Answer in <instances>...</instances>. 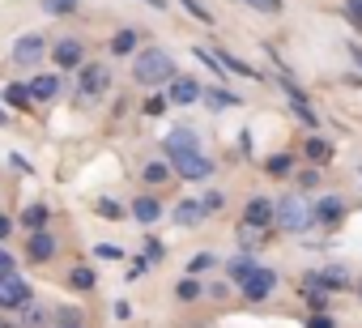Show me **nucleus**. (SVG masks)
Masks as SVG:
<instances>
[{
	"label": "nucleus",
	"mask_w": 362,
	"mask_h": 328,
	"mask_svg": "<svg viewBox=\"0 0 362 328\" xmlns=\"http://www.w3.org/2000/svg\"><path fill=\"white\" fill-rule=\"evenodd\" d=\"M201 218H205V201H179V209H175L179 226H197Z\"/></svg>",
	"instance_id": "dca6fc26"
},
{
	"label": "nucleus",
	"mask_w": 362,
	"mask_h": 328,
	"mask_svg": "<svg viewBox=\"0 0 362 328\" xmlns=\"http://www.w3.org/2000/svg\"><path fill=\"white\" fill-rule=\"evenodd\" d=\"M175 77H179V73H175V60H170V52H162V47L141 52L136 64H132V81H141V86H166V81H175Z\"/></svg>",
	"instance_id": "f257e3e1"
},
{
	"label": "nucleus",
	"mask_w": 362,
	"mask_h": 328,
	"mask_svg": "<svg viewBox=\"0 0 362 328\" xmlns=\"http://www.w3.org/2000/svg\"><path fill=\"white\" fill-rule=\"evenodd\" d=\"M273 218H277V205L273 201H264V197H252L247 201V209H243V222H252V226H273Z\"/></svg>",
	"instance_id": "6e6552de"
},
{
	"label": "nucleus",
	"mask_w": 362,
	"mask_h": 328,
	"mask_svg": "<svg viewBox=\"0 0 362 328\" xmlns=\"http://www.w3.org/2000/svg\"><path fill=\"white\" fill-rule=\"evenodd\" d=\"M56 320H60V324H64V328H77V320H81V311H73V307H69V311H60V315H56Z\"/></svg>",
	"instance_id": "58836bf2"
},
{
	"label": "nucleus",
	"mask_w": 362,
	"mask_h": 328,
	"mask_svg": "<svg viewBox=\"0 0 362 328\" xmlns=\"http://www.w3.org/2000/svg\"><path fill=\"white\" fill-rule=\"evenodd\" d=\"M0 328H18V324H9V320H5V315H0Z\"/></svg>",
	"instance_id": "c03bdc74"
},
{
	"label": "nucleus",
	"mask_w": 362,
	"mask_h": 328,
	"mask_svg": "<svg viewBox=\"0 0 362 328\" xmlns=\"http://www.w3.org/2000/svg\"><path fill=\"white\" fill-rule=\"evenodd\" d=\"M52 56H56V69H81L86 64V47L77 39H56Z\"/></svg>",
	"instance_id": "0eeeda50"
},
{
	"label": "nucleus",
	"mask_w": 362,
	"mask_h": 328,
	"mask_svg": "<svg viewBox=\"0 0 362 328\" xmlns=\"http://www.w3.org/2000/svg\"><path fill=\"white\" fill-rule=\"evenodd\" d=\"M239 243H243V252H256V247L264 243V226H252V222H243V226H239Z\"/></svg>",
	"instance_id": "412c9836"
},
{
	"label": "nucleus",
	"mask_w": 362,
	"mask_h": 328,
	"mask_svg": "<svg viewBox=\"0 0 362 328\" xmlns=\"http://www.w3.org/2000/svg\"><path fill=\"white\" fill-rule=\"evenodd\" d=\"M179 5H184V9H188V13H192L197 22H205V26H214V13H209V9L201 5V0H179Z\"/></svg>",
	"instance_id": "cd10ccee"
},
{
	"label": "nucleus",
	"mask_w": 362,
	"mask_h": 328,
	"mask_svg": "<svg viewBox=\"0 0 362 328\" xmlns=\"http://www.w3.org/2000/svg\"><path fill=\"white\" fill-rule=\"evenodd\" d=\"M9 226H13V222H9L5 213H0V239H5V235H9Z\"/></svg>",
	"instance_id": "79ce46f5"
},
{
	"label": "nucleus",
	"mask_w": 362,
	"mask_h": 328,
	"mask_svg": "<svg viewBox=\"0 0 362 328\" xmlns=\"http://www.w3.org/2000/svg\"><path fill=\"white\" fill-rule=\"evenodd\" d=\"M56 94H60V77H56V73H43V77L30 81V98H35V102H52Z\"/></svg>",
	"instance_id": "ddd939ff"
},
{
	"label": "nucleus",
	"mask_w": 362,
	"mask_h": 328,
	"mask_svg": "<svg viewBox=\"0 0 362 328\" xmlns=\"http://www.w3.org/2000/svg\"><path fill=\"white\" fill-rule=\"evenodd\" d=\"M162 256H166V247H162L158 239H145V260H149V264H158Z\"/></svg>",
	"instance_id": "7c9ffc66"
},
{
	"label": "nucleus",
	"mask_w": 362,
	"mask_h": 328,
	"mask_svg": "<svg viewBox=\"0 0 362 328\" xmlns=\"http://www.w3.org/2000/svg\"><path fill=\"white\" fill-rule=\"evenodd\" d=\"M26 303H30V286L18 273L0 277V307H26Z\"/></svg>",
	"instance_id": "20e7f679"
},
{
	"label": "nucleus",
	"mask_w": 362,
	"mask_h": 328,
	"mask_svg": "<svg viewBox=\"0 0 362 328\" xmlns=\"http://www.w3.org/2000/svg\"><path fill=\"white\" fill-rule=\"evenodd\" d=\"M166 162H170V171H175L179 180H192V184H205V180L214 175V162H209L201 149H170Z\"/></svg>",
	"instance_id": "f03ea898"
},
{
	"label": "nucleus",
	"mask_w": 362,
	"mask_h": 328,
	"mask_svg": "<svg viewBox=\"0 0 362 328\" xmlns=\"http://www.w3.org/2000/svg\"><path fill=\"white\" fill-rule=\"evenodd\" d=\"M111 52H115V56H128V52H136V30H115V39H111Z\"/></svg>",
	"instance_id": "5701e85b"
},
{
	"label": "nucleus",
	"mask_w": 362,
	"mask_h": 328,
	"mask_svg": "<svg viewBox=\"0 0 362 328\" xmlns=\"http://www.w3.org/2000/svg\"><path fill=\"white\" fill-rule=\"evenodd\" d=\"M26 256H30L35 264H43V260H52V256H56V239H52L47 230H35V235L26 239Z\"/></svg>",
	"instance_id": "9b49d317"
},
{
	"label": "nucleus",
	"mask_w": 362,
	"mask_h": 328,
	"mask_svg": "<svg viewBox=\"0 0 362 328\" xmlns=\"http://www.w3.org/2000/svg\"><path fill=\"white\" fill-rule=\"evenodd\" d=\"M145 184H153V188H162V184H170V162L166 158H153L149 167H145V175H141Z\"/></svg>",
	"instance_id": "6ab92c4d"
},
{
	"label": "nucleus",
	"mask_w": 362,
	"mask_h": 328,
	"mask_svg": "<svg viewBox=\"0 0 362 328\" xmlns=\"http://www.w3.org/2000/svg\"><path fill=\"white\" fill-rule=\"evenodd\" d=\"M132 218L145 222V226H153V222L162 218V205H158L153 197H136V201H132Z\"/></svg>",
	"instance_id": "2eb2a0df"
},
{
	"label": "nucleus",
	"mask_w": 362,
	"mask_h": 328,
	"mask_svg": "<svg viewBox=\"0 0 362 328\" xmlns=\"http://www.w3.org/2000/svg\"><path fill=\"white\" fill-rule=\"evenodd\" d=\"M94 213H98V218H107V222H124V205H115V201H107V197L94 205Z\"/></svg>",
	"instance_id": "bb28decb"
},
{
	"label": "nucleus",
	"mask_w": 362,
	"mask_h": 328,
	"mask_svg": "<svg viewBox=\"0 0 362 328\" xmlns=\"http://www.w3.org/2000/svg\"><path fill=\"white\" fill-rule=\"evenodd\" d=\"M214 56H218V64H222V69H230V73H239V77H252V81H260V77H264L260 69H252V64H243V60H239V56H230L226 47H218Z\"/></svg>",
	"instance_id": "4468645a"
},
{
	"label": "nucleus",
	"mask_w": 362,
	"mask_h": 328,
	"mask_svg": "<svg viewBox=\"0 0 362 328\" xmlns=\"http://www.w3.org/2000/svg\"><path fill=\"white\" fill-rule=\"evenodd\" d=\"M5 98H9V107H18V111H26L35 98H30V86H22V81H13L9 90H5Z\"/></svg>",
	"instance_id": "4be33fe9"
},
{
	"label": "nucleus",
	"mask_w": 362,
	"mask_h": 328,
	"mask_svg": "<svg viewBox=\"0 0 362 328\" xmlns=\"http://www.w3.org/2000/svg\"><path fill=\"white\" fill-rule=\"evenodd\" d=\"M264 171H269V175H290V171H294V158H290V153H273V158L264 162Z\"/></svg>",
	"instance_id": "393cba45"
},
{
	"label": "nucleus",
	"mask_w": 362,
	"mask_h": 328,
	"mask_svg": "<svg viewBox=\"0 0 362 328\" xmlns=\"http://www.w3.org/2000/svg\"><path fill=\"white\" fill-rule=\"evenodd\" d=\"M345 18H349L354 26H362V0H349V5H345Z\"/></svg>",
	"instance_id": "f704fd0d"
},
{
	"label": "nucleus",
	"mask_w": 362,
	"mask_h": 328,
	"mask_svg": "<svg viewBox=\"0 0 362 328\" xmlns=\"http://www.w3.org/2000/svg\"><path fill=\"white\" fill-rule=\"evenodd\" d=\"M243 5H252L260 13H281V0H243Z\"/></svg>",
	"instance_id": "72a5a7b5"
},
{
	"label": "nucleus",
	"mask_w": 362,
	"mask_h": 328,
	"mask_svg": "<svg viewBox=\"0 0 362 328\" xmlns=\"http://www.w3.org/2000/svg\"><path fill=\"white\" fill-rule=\"evenodd\" d=\"M47 218H52V213H47V205H30V209L22 213V222H26L30 230H43V226H47Z\"/></svg>",
	"instance_id": "a878e982"
},
{
	"label": "nucleus",
	"mask_w": 362,
	"mask_h": 328,
	"mask_svg": "<svg viewBox=\"0 0 362 328\" xmlns=\"http://www.w3.org/2000/svg\"><path fill=\"white\" fill-rule=\"evenodd\" d=\"M303 153H307V162H315V167H320V162L332 158V145H328L324 136H307V141H303Z\"/></svg>",
	"instance_id": "f3484780"
},
{
	"label": "nucleus",
	"mask_w": 362,
	"mask_h": 328,
	"mask_svg": "<svg viewBox=\"0 0 362 328\" xmlns=\"http://www.w3.org/2000/svg\"><path fill=\"white\" fill-rule=\"evenodd\" d=\"M214 111H222V107H239V94H230V90H209V94H201Z\"/></svg>",
	"instance_id": "b1692460"
},
{
	"label": "nucleus",
	"mask_w": 362,
	"mask_h": 328,
	"mask_svg": "<svg viewBox=\"0 0 362 328\" xmlns=\"http://www.w3.org/2000/svg\"><path fill=\"white\" fill-rule=\"evenodd\" d=\"M26 324H30V328H43V324H47V311H43V307H30V303H26Z\"/></svg>",
	"instance_id": "473e14b6"
},
{
	"label": "nucleus",
	"mask_w": 362,
	"mask_h": 328,
	"mask_svg": "<svg viewBox=\"0 0 362 328\" xmlns=\"http://www.w3.org/2000/svg\"><path fill=\"white\" fill-rule=\"evenodd\" d=\"M341 218H345V201L341 197H324L315 205V222L320 226H341Z\"/></svg>",
	"instance_id": "f8f14e48"
},
{
	"label": "nucleus",
	"mask_w": 362,
	"mask_h": 328,
	"mask_svg": "<svg viewBox=\"0 0 362 328\" xmlns=\"http://www.w3.org/2000/svg\"><path fill=\"white\" fill-rule=\"evenodd\" d=\"M214 264V256H197V260H188V273H201V269H209Z\"/></svg>",
	"instance_id": "ea45409f"
},
{
	"label": "nucleus",
	"mask_w": 362,
	"mask_h": 328,
	"mask_svg": "<svg viewBox=\"0 0 362 328\" xmlns=\"http://www.w3.org/2000/svg\"><path fill=\"white\" fill-rule=\"evenodd\" d=\"M5 273H18V260H13L5 247H0V277H5Z\"/></svg>",
	"instance_id": "c9c22d12"
},
{
	"label": "nucleus",
	"mask_w": 362,
	"mask_h": 328,
	"mask_svg": "<svg viewBox=\"0 0 362 328\" xmlns=\"http://www.w3.org/2000/svg\"><path fill=\"white\" fill-rule=\"evenodd\" d=\"M145 5H153V9H166V0H145Z\"/></svg>",
	"instance_id": "37998d69"
},
{
	"label": "nucleus",
	"mask_w": 362,
	"mask_h": 328,
	"mask_svg": "<svg viewBox=\"0 0 362 328\" xmlns=\"http://www.w3.org/2000/svg\"><path fill=\"white\" fill-rule=\"evenodd\" d=\"M201 94H205V90H201V81H192V77H175V81H170V102H179V107H192Z\"/></svg>",
	"instance_id": "1a4fd4ad"
},
{
	"label": "nucleus",
	"mask_w": 362,
	"mask_h": 328,
	"mask_svg": "<svg viewBox=\"0 0 362 328\" xmlns=\"http://www.w3.org/2000/svg\"><path fill=\"white\" fill-rule=\"evenodd\" d=\"M94 256H103V260H124V247H115V243H98Z\"/></svg>",
	"instance_id": "2f4dec72"
},
{
	"label": "nucleus",
	"mask_w": 362,
	"mask_h": 328,
	"mask_svg": "<svg viewBox=\"0 0 362 328\" xmlns=\"http://www.w3.org/2000/svg\"><path fill=\"white\" fill-rule=\"evenodd\" d=\"M5 119H9V115H5V111H0V124H5Z\"/></svg>",
	"instance_id": "a18cd8bd"
},
{
	"label": "nucleus",
	"mask_w": 362,
	"mask_h": 328,
	"mask_svg": "<svg viewBox=\"0 0 362 328\" xmlns=\"http://www.w3.org/2000/svg\"><path fill=\"white\" fill-rule=\"evenodd\" d=\"M273 222H277L281 230H290V235H303V230L315 222V209H311L303 197H294V192H290V197H281V201H277V218H273Z\"/></svg>",
	"instance_id": "7ed1b4c3"
},
{
	"label": "nucleus",
	"mask_w": 362,
	"mask_h": 328,
	"mask_svg": "<svg viewBox=\"0 0 362 328\" xmlns=\"http://www.w3.org/2000/svg\"><path fill=\"white\" fill-rule=\"evenodd\" d=\"M273 286H277V273L256 264V269L247 273V281H243V294H247L252 303H260V298H269V294H273Z\"/></svg>",
	"instance_id": "39448f33"
},
{
	"label": "nucleus",
	"mask_w": 362,
	"mask_h": 328,
	"mask_svg": "<svg viewBox=\"0 0 362 328\" xmlns=\"http://www.w3.org/2000/svg\"><path fill=\"white\" fill-rule=\"evenodd\" d=\"M307 328H332V320H328V315H311Z\"/></svg>",
	"instance_id": "a19ab883"
},
{
	"label": "nucleus",
	"mask_w": 362,
	"mask_h": 328,
	"mask_svg": "<svg viewBox=\"0 0 362 328\" xmlns=\"http://www.w3.org/2000/svg\"><path fill=\"white\" fill-rule=\"evenodd\" d=\"M145 115H166V94H153V98H145Z\"/></svg>",
	"instance_id": "c756f323"
},
{
	"label": "nucleus",
	"mask_w": 362,
	"mask_h": 328,
	"mask_svg": "<svg viewBox=\"0 0 362 328\" xmlns=\"http://www.w3.org/2000/svg\"><path fill=\"white\" fill-rule=\"evenodd\" d=\"M252 269H256V260H252V252H243V256H235V260H226V277H230V281H239V286L247 281V273H252Z\"/></svg>",
	"instance_id": "a211bd4d"
},
{
	"label": "nucleus",
	"mask_w": 362,
	"mask_h": 328,
	"mask_svg": "<svg viewBox=\"0 0 362 328\" xmlns=\"http://www.w3.org/2000/svg\"><path fill=\"white\" fill-rule=\"evenodd\" d=\"M107 86H111V73L103 64H81V102L86 98H98Z\"/></svg>",
	"instance_id": "423d86ee"
},
{
	"label": "nucleus",
	"mask_w": 362,
	"mask_h": 328,
	"mask_svg": "<svg viewBox=\"0 0 362 328\" xmlns=\"http://www.w3.org/2000/svg\"><path fill=\"white\" fill-rule=\"evenodd\" d=\"M222 205H226L222 192H209V197H205V213H214V209H222Z\"/></svg>",
	"instance_id": "4c0bfd02"
},
{
	"label": "nucleus",
	"mask_w": 362,
	"mask_h": 328,
	"mask_svg": "<svg viewBox=\"0 0 362 328\" xmlns=\"http://www.w3.org/2000/svg\"><path fill=\"white\" fill-rule=\"evenodd\" d=\"M43 52H47V39H43V35H26V39H18L13 60H18V64H35Z\"/></svg>",
	"instance_id": "9d476101"
},
{
	"label": "nucleus",
	"mask_w": 362,
	"mask_h": 328,
	"mask_svg": "<svg viewBox=\"0 0 362 328\" xmlns=\"http://www.w3.org/2000/svg\"><path fill=\"white\" fill-rule=\"evenodd\" d=\"M315 184H320V171H315V167H311V171H303V175H298V188H315Z\"/></svg>",
	"instance_id": "e433bc0d"
},
{
	"label": "nucleus",
	"mask_w": 362,
	"mask_h": 328,
	"mask_svg": "<svg viewBox=\"0 0 362 328\" xmlns=\"http://www.w3.org/2000/svg\"><path fill=\"white\" fill-rule=\"evenodd\" d=\"M179 298H184V303H192V298H201V281H192V273L184 277V281H179V290H175Z\"/></svg>",
	"instance_id": "c85d7f7f"
},
{
	"label": "nucleus",
	"mask_w": 362,
	"mask_h": 328,
	"mask_svg": "<svg viewBox=\"0 0 362 328\" xmlns=\"http://www.w3.org/2000/svg\"><path fill=\"white\" fill-rule=\"evenodd\" d=\"M358 294H362V281H358Z\"/></svg>",
	"instance_id": "49530a36"
},
{
	"label": "nucleus",
	"mask_w": 362,
	"mask_h": 328,
	"mask_svg": "<svg viewBox=\"0 0 362 328\" xmlns=\"http://www.w3.org/2000/svg\"><path fill=\"white\" fill-rule=\"evenodd\" d=\"M69 286L86 294V290H94V286H98V273H94V269H86V264H77V269L69 273Z\"/></svg>",
	"instance_id": "aec40b11"
}]
</instances>
